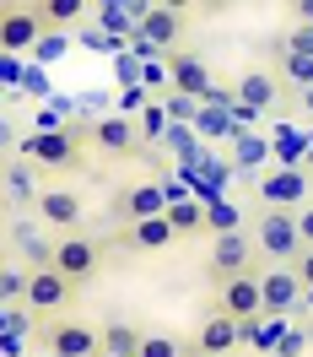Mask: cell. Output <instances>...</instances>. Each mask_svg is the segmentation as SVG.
Listing matches in <instances>:
<instances>
[{"mask_svg":"<svg viewBox=\"0 0 313 357\" xmlns=\"http://www.w3.org/2000/svg\"><path fill=\"white\" fill-rule=\"evenodd\" d=\"M254 249L270 266H297L303 255V233H297V211H259L254 222Z\"/></svg>","mask_w":313,"mask_h":357,"instance_id":"6da1fadb","label":"cell"},{"mask_svg":"<svg viewBox=\"0 0 313 357\" xmlns=\"http://www.w3.org/2000/svg\"><path fill=\"white\" fill-rule=\"evenodd\" d=\"M81 146L87 141L76 130H33V135H22L17 157L27 168H81Z\"/></svg>","mask_w":313,"mask_h":357,"instance_id":"7a4b0ae2","label":"cell"},{"mask_svg":"<svg viewBox=\"0 0 313 357\" xmlns=\"http://www.w3.org/2000/svg\"><path fill=\"white\" fill-rule=\"evenodd\" d=\"M308 190H313V178L308 168H265V174L254 178V195H259V206L265 211H303L308 206Z\"/></svg>","mask_w":313,"mask_h":357,"instance_id":"3957f363","label":"cell"},{"mask_svg":"<svg viewBox=\"0 0 313 357\" xmlns=\"http://www.w3.org/2000/svg\"><path fill=\"white\" fill-rule=\"evenodd\" d=\"M38 335H44V352L54 357H103V325H87V319H49Z\"/></svg>","mask_w":313,"mask_h":357,"instance_id":"277c9868","label":"cell"},{"mask_svg":"<svg viewBox=\"0 0 313 357\" xmlns=\"http://www.w3.org/2000/svg\"><path fill=\"white\" fill-rule=\"evenodd\" d=\"M162 66H168V92H184V98H195V103H211V98H216L211 66H205L200 54H189V49H173Z\"/></svg>","mask_w":313,"mask_h":357,"instance_id":"5b68a950","label":"cell"},{"mask_svg":"<svg viewBox=\"0 0 313 357\" xmlns=\"http://www.w3.org/2000/svg\"><path fill=\"white\" fill-rule=\"evenodd\" d=\"M44 38H49V27L38 17V6H6L0 11V54H27Z\"/></svg>","mask_w":313,"mask_h":357,"instance_id":"8992f818","label":"cell"},{"mask_svg":"<svg viewBox=\"0 0 313 357\" xmlns=\"http://www.w3.org/2000/svg\"><path fill=\"white\" fill-rule=\"evenodd\" d=\"M254 271V238L248 233H227V238H211V255H205V276L222 287L232 276Z\"/></svg>","mask_w":313,"mask_h":357,"instance_id":"52a82bcc","label":"cell"},{"mask_svg":"<svg viewBox=\"0 0 313 357\" xmlns=\"http://www.w3.org/2000/svg\"><path fill=\"white\" fill-rule=\"evenodd\" d=\"M81 141L97 146L103 157H130V152H141V125L125 119V114H103V119H92L81 130Z\"/></svg>","mask_w":313,"mask_h":357,"instance_id":"ba28073f","label":"cell"},{"mask_svg":"<svg viewBox=\"0 0 313 357\" xmlns=\"http://www.w3.org/2000/svg\"><path fill=\"white\" fill-rule=\"evenodd\" d=\"M54 271L65 276L70 287H81V282H92V276L103 271V244H92V238H81V233H70V238H60V249H54Z\"/></svg>","mask_w":313,"mask_h":357,"instance_id":"9c48e42d","label":"cell"},{"mask_svg":"<svg viewBox=\"0 0 313 357\" xmlns=\"http://www.w3.org/2000/svg\"><path fill=\"white\" fill-rule=\"evenodd\" d=\"M259 292H265V314H270V319H287V314L297 309L303 298H308L291 266H270V271H259Z\"/></svg>","mask_w":313,"mask_h":357,"instance_id":"30bf717a","label":"cell"},{"mask_svg":"<svg viewBox=\"0 0 313 357\" xmlns=\"http://www.w3.org/2000/svg\"><path fill=\"white\" fill-rule=\"evenodd\" d=\"M168 206H173V195L162 190V184H130V190H119L113 195V211L125 217V222H152V217H168Z\"/></svg>","mask_w":313,"mask_h":357,"instance_id":"8fae6325","label":"cell"},{"mask_svg":"<svg viewBox=\"0 0 313 357\" xmlns=\"http://www.w3.org/2000/svg\"><path fill=\"white\" fill-rule=\"evenodd\" d=\"M216 309H222V314H232V319H259V314H265L259 271H243V276L222 282V292H216Z\"/></svg>","mask_w":313,"mask_h":357,"instance_id":"7c38bea8","label":"cell"},{"mask_svg":"<svg viewBox=\"0 0 313 357\" xmlns=\"http://www.w3.org/2000/svg\"><path fill=\"white\" fill-rule=\"evenodd\" d=\"M54 249L60 244L44 238V222H11V255H17L27 271H49L54 266Z\"/></svg>","mask_w":313,"mask_h":357,"instance_id":"4fadbf2b","label":"cell"},{"mask_svg":"<svg viewBox=\"0 0 313 357\" xmlns=\"http://www.w3.org/2000/svg\"><path fill=\"white\" fill-rule=\"evenodd\" d=\"M70 292H76V287H70V282H65V276H60L54 266H49V271H33V287H27V309L38 314V319H49V314H60V309L70 303Z\"/></svg>","mask_w":313,"mask_h":357,"instance_id":"5bb4252c","label":"cell"},{"mask_svg":"<svg viewBox=\"0 0 313 357\" xmlns=\"http://www.w3.org/2000/svg\"><path fill=\"white\" fill-rule=\"evenodd\" d=\"M38 222L60 227L70 238V233L81 227V195H76V190H44V195H38Z\"/></svg>","mask_w":313,"mask_h":357,"instance_id":"9a60e30c","label":"cell"},{"mask_svg":"<svg viewBox=\"0 0 313 357\" xmlns=\"http://www.w3.org/2000/svg\"><path fill=\"white\" fill-rule=\"evenodd\" d=\"M232 347H243V341H238V319L216 309L200 325V335H195V357H227Z\"/></svg>","mask_w":313,"mask_h":357,"instance_id":"2e32d148","label":"cell"},{"mask_svg":"<svg viewBox=\"0 0 313 357\" xmlns=\"http://www.w3.org/2000/svg\"><path fill=\"white\" fill-rule=\"evenodd\" d=\"M141 38L173 54V44L184 38V6H152V11H146V22H141Z\"/></svg>","mask_w":313,"mask_h":357,"instance_id":"e0dca14e","label":"cell"},{"mask_svg":"<svg viewBox=\"0 0 313 357\" xmlns=\"http://www.w3.org/2000/svg\"><path fill=\"white\" fill-rule=\"evenodd\" d=\"M173 244H179V227L168 222V217L125 227V249H141V255H156V249H173Z\"/></svg>","mask_w":313,"mask_h":357,"instance_id":"ac0fdd59","label":"cell"},{"mask_svg":"<svg viewBox=\"0 0 313 357\" xmlns=\"http://www.w3.org/2000/svg\"><path fill=\"white\" fill-rule=\"evenodd\" d=\"M146 347V331L130 325V319H109L103 325V357H141Z\"/></svg>","mask_w":313,"mask_h":357,"instance_id":"d6986e66","label":"cell"},{"mask_svg":"<svg viewBox=\"0 0 313 357\" xmlns=\"http://www.w3.org/2000/svg\"><path fill=\"white\" fill-rule=\"evenodd\" d=\"M275 98H281V87H275V76H270V70H248L243 82H238V103H248L254 114L275 109Z\"/></svg>","mask_w":313,"mask_h":357,"instance_id":"ffe728a7","label":"cell"},{"mask_svg":"<svg viewBox=\"0 0 313 357\" xmlns=\"http://www.w3.org/2000/svg\"><path fill=\"white\" fill-rule=\"evenodd\" d=\"M205 233H211V238L243 233V211H238L232 201H205Z\"/></svg>","mask_w":313,"mask_h":357,"instance_id":"44dd1931","label":"cell"},{"mask_svg":"<svg viewBox=\"0 0 313 357\" xmlns=\"http://www.w3.org/2000/svg\"><path fill=\"white\" fill-rule=\"evenodd\" d=\"M27 287H33V271H27V266L11 260V266L0 271V303H6V309H22V303H27Z\"/></svg>","mask_w":313,"mask_h":357,"instance_id":"7402d4cb","label":"cell"},{"mask_svg":"<svg viewBox=\"0 0 313 357\" xmlns=\"http://www.w3.org/2000/svg\"><path fill=\"white\" fill-rule=\"evenodd\" d=\"M195 135H200V141H232V135H238V119L227 109H211V103H205L200 119H195Z\"/></svg>","mask_w":313,"mask_h":357,"instance_id":"603a6c76","label":"cell"},{"mask_svg":"<svg viewBox=\"0 0 313 357\" xmlns=\"http://www.w3.org/2000/svg\"><path fill=\"white\" fill-rule=\"evenodd\" d=\"M168 222L179 227V238H189V233H205V201H195V195L173 201V206H168Z\"/></svg>","mask_w":313,"mask_h":357,"instance_id":"cb8c5ba5","label":"cell"},{"mask_svg":"<svg viewBox=\"0 0 313 357\" xmlns=\"http://www.w3.org/2000/svg\"><path fill=\"white\" fill-rule=\"evenodd\" d=\"M38 195H44V190H33V174H27V162H6V201H11V206H22V201L38 206Z\"/></svg>","mask_w":313,"mask_h":357,"instance_id":"d4e9b609","label":"cell"},{"mask_svg":"<svg viewBox=\"0 0 313 357\" xmlns=\"http://www.w3.org/2000/svg\"><path fill=\"white\" fill-rule=\"evenodd\" d=\"M27 319H38V314L27 309H6V335H0V347H6V357H22V341H27Z\"/></svg>","mask_w":313,"mask_h":357,"instance_id":"484cf974","label":"cell"},{"mask_svg":"<svg viewBox=\"0 0 313 357\" xmlns=\"http://www.w3.org/2000/svg\"><path fill=\"white\" fill-rule=\"evenodd\" d=\"M232 152H238V168H248V174H254V162H265L270 146H265L254 130H238V135H232Z\"/></svg>","mask_w":313,"mask_h":357,"instance_id":"4316f807","label":"cell"},{"mask_svg":"<svg viewBox=\"0 0 313 357\" xmlns=\"http://www.w3.org/2000/svg\"><path fill=\"white\" fill-rule=\"evenodd\" d=\"M87 6L81 0H38V17H44V27H65V22H76Z\"/></svg>","mask_w":313,"mask_h":357,"instance_id":"83f0119b","label":"cell"},{"mask_svg":"<svg viewBox=\"0 0 313 357\" xmlns=\"http://www.w3.org/2000/svg\"><path fill=\"white\" fill-rule=\"evenodd\" d=\"M162 109H168V119H173V125H189V130H195V119H200L205 103L184 98V92H168V98H162Z\"/></svg>","mask_w":313,"mask_h":357,"instance_id":"f1b7e54d","label":"cell"},{"mask_svg":"<svg viewBox=\"0 0 313 357\" xmlns=\"http://www.w3.org/2000/svg\"><path fill=\"white\" fill-rule=\"evenodd\" d=\"M141 357H184V341L173 331H146V347H141Z\"/></svg>","mask_w":313,"mask_h":357,"instance_id":"f546056e","label":"cell"},{"mask_svg":"<svg viewBox=\"0 0 313 357\" xmlns=\"http://www.w3.org/2000/svg\"><path fill=\"white\" fill-rule=\"evenodd\" d=\"M135 125H141V141H162L173 119H168V109H162V98H156V103H152V109H146V114H141Z\"/></svg>","mask_w":313,"mask_h":357,"instance_id":"4dcf8cb0","label":"cell"},{"mask_svg":"<svg viewBox=\"0 0 313 357\" xmlns=\"http://www.w3.org/2000/svg\"><path fill=\"white\" fill-rule=\"evenodd\" d=\"M152 103H156V98H152L146 87H119V109H113V114H125V119L135 114V119H141V114L152 109Z\"/></svg>","mask_w":313,"mask_h":357,"instance_id":"1f68e13d","label":"cell"},{"mask_svg":"<svg viewBox=\"0 0 313 357\" xmlns=\"http://www.w3.org/2000/svg\"><path fill=\"white\" fill-rule=\"evenodd\" d=\"M281 76H287L291 87H313V60H297V54H281Z\"/></svg>","mask_w":313,"mask_h":357,"instance_id":"d6a6232c","label":"cell"},{"mask_svg":"<svg viewBox=\"0 0 313 357\" xmlns=\"http://www.w3.org/2000/svg\"><path fill=\"white\" fill-rule=\"evenodd\" d=\"M313 341H308V325H291L287 335H281V347H275V357H303Z\"/></svg>","mask_w":313,"mask_h":357,"instance_id":"836d02e7","label":"cell"},{"mask_svg":"<svg viewBox=\"0 0 313 357\" xmlns=\"http://www.w3.org/2000/svg\"><path fill=\"white\" fill-rule=\"evenodd\" d=\"M287 54H297V60H313V27H297V22H291V33H287Z\"/></svg>","mask_w":313,"mask_h":357,"instance_id":"e575fe53","label":"cell"},{"mask_svg":"<svg viewBox=\"0 0 313 357\" xmlns=\"http://www.w3.org/2000/svg\"><path fill=\"white\" fill-rule=\"evenodd\" d=\"M22 76H27V70H22V54H6V60H0V87H17Z\"/></svg>","mask_w":313,"mask_h":357,"instance_id":"d590c367","label":"cell"},{"mask_svg":"<svg viewBox=\"0 0 313 357\" xmlns=\"http://www.w3.org/2000/svg\"><path fill=\"white\" fill-rule=\"evenodd\" d=\"M297 282H303V292H313V249H303V255H297Z\"/></svg>","mask_w":313,"mask_h":357,"instance_id":"8d00e7d4","label":"cell"},{"mask_svg":"<svg viewBox=\"0 0 313 357\" xmlns=\"http://www.w3.org/2000/svg\"><path fill=\"white\" fill-rule=\"evenodd\" d=\"M259 331H265V314H259V319H238V341H243V347H254Z\"/></svg>","mask_w":313,"mask_h":357,"instance_id":"74e56055","label":"cell"},{"mask_svg":"<svg viewBox=\"0 0 313 357\" xmlns=\"http://www.w3.org/2000/svg\"><path fill=\"white\" fill-rule=\"evenodd\" d=\"M297 233H303V249H313V201L297 211Z\"/></svg>","mask_w":313,"mask_h":357,"instance_id":"f35d334b","label":"cell"},{"mask_svg":"<svg viewBox=\"0 0 313 357\" xmlns=\"http://www.w3.org/2000/svg\"><path fill=\"white\" fill-rule=\"evenodd\" d=\"M33 54H38V60H54V54H65V38H60V33H49V38L33 49Z\"/></svg>","mask_w":313,"mask_h":357,"instance_id":"ab89813d","label":"cell"},{"mask_svg":"<svg viewBox=\"0 0 313 357\" xmlns=\"http://www.w3.org/2000/svg\"><path fill=\"white\" fill-rule=\"evenodd\" d=\"M291 22H297V27H313V0H297V6H291Z\"/></svg>","mask_w":313,"mask_h":357,"instance_id":"60d3db41","label":"cell"},{"mask_svg":"<svg viewBox=\"0 0 313 357\" xmlns=\"http://www.w3.org/2000/svg\"><path fill=\"white\" fill-rule=\"evenodd\" d=\"M308 174H313V152H308Z\"/></svg>","mask_w":313,"mask_h":357,"instance_id":"b9f144b4","label":"cell"},{"mask_svg":"<svg viewBox=\"0 0 313 357\" xmlns=\"http://www.w3.org/2000/svg\"><path fill=\"white\" fill-rule=\"evenodd\" d=\"M308 341H313V325H308Z\"/></svg>","mask_w":313,"mask_h":357,"instance_id":"7bdbcfd3","label":"cell"},{"mask_svg":"<svg viewBox=\"0 0 313 357\" xmlns=\"http://www.w3.org/2000/svg\"><path fill=\"white\" fill-rule=\"evenodd\" d=\"M44 357H54V352H44Z\"/></svg>","mask_w":313,"mask_h":357,"instance_id":"ee69618b","label":"cell"}]
</instances>
